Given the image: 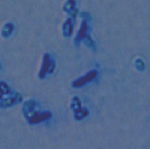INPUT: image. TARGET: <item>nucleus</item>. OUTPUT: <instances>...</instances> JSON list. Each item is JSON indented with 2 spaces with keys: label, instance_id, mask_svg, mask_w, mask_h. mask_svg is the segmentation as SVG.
Instances as JSON below:
<instances>
[{
  "label": "nucleus",
  "instance_id": "nucleus-1",
  "mask_svg": "<svg viewBox=\"0 0 150 149\" xmlns=\"http://www.w3.org/2000/svg\"><path fill=\"white\" fill-rule=\"evenodd\" d=\"M96 76V72L95 71H92L89 72L87 75L83 77V78H79L75 81L74 83V86L75 87L80 86L83 85L88 82L91 81V80L94 78Z\"/></svg>",
  "mask_w": 150,
  "mask_h": 149
},
{
  "label": "nucleus",
  "instance_id": "nucleus-2",
  "mask_svg": "<svg viewBox=\"0 0 150 149\" xmlns=\"http://www.w3.org/2000/svg\"><path fill=\"white\" fill-rule=\"evenodd\" d=\"M74 110L75 113V116L77 120H81L84 117L87 115L88 112L86 109H84L81 107L79 103H78V106L73 105Z\"/></svg>",
  "mask_w": 150,
  "mask_h": 149
}]
</instances>
